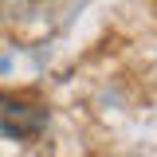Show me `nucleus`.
<instances>
[{
	"label": "nucleus",
	"instance_id": "obj_1",
	"mask_svg": "<svg viewBox=\"0 0 157 157\" xmlns=\"http://www.w3.org/2000/svg\"><path fill=\"white\" fill-rule=\"evenodd\" d=\"M47 126V110L36 106V102H24V98H12L0 90V137H12V141H24V137L43 134Z\"/></svg>",
	"mask_w": 157,
	"mask_h": 157
}]
</instances>
